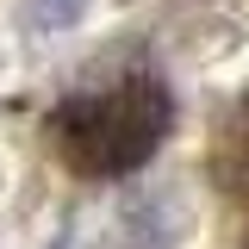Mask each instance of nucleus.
<instances>
[{
  "label": "nucleus",
  "instance_id": "obj_2",
  "mask_svg": "<svg viewBox=\"0 0 249 249\" xmlns=\"http://www.w3.org/2000/svg\"><path fill=\"white\" fill-rule=\"evenodd\" d=\"M212 181L249 206V93L231 106V119L218 124V143H212Z\"/></svg>",
  "mask_w": 249,
  "mask_h": 249
},
{
  "label": "nucleus",
  "instance_id": "obj_1",
  "mask_svg": "<svg viewBox=\"0 0 249 249\" xmlns=\"http://www.w3.org/2000/svg\"><path fill=\"white\" fill-rule=\"evenodd\" d=\"M168 124H175V93L156 75H124L100 93H69L50 112V143L75 175L112 181L162 150Z\"/></svg>",
  "mask_w": 249,
  "mask_h": 249
},
{
  "label": "nucleus",
  "instance_id": "obj_3",
  "mask_svg": "<svg viewBox=\"0 0 249 249\" xmlns=\"http://www.w3.org/2000/svg\"><path fill=\"white\" fill-rule=\"evenodd\" d=\"M81 13H88V0H31L25 6V19L37 31H62V25H75Z\"/></svg>",
  "mask_w": 249,
  "mask_h": 249
}]
</instances>
